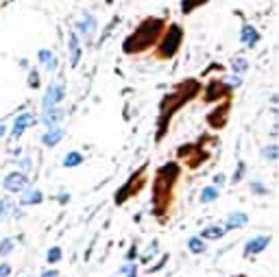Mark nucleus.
Listing matches in <instances>:
<instances>
[{"mask_svg":"<svg viewBox=\"0 0 279 277\" xmlns=\"http://www.w3.org/2000/svg\"><path fill=\"white\" fill-rule=\"evenodd\" d=\"M271 245V236H255L251 238L248 243L245 245V255H255V253H262L266 246Z\"/></svg>","mask_w":279,"mask_h":277,"instance_id":"12","label":"nucleus"},{"mask_svg":"<svg viewBox=\"0 0 279 277\" xmlns=\"http://www.w3.org/2000/svg\"><path fill=\"white\" fill-rule=\"evenodd\" d=\"M179 153H190V157H184L190 168H199L203 162H207L210 153L201 149V144H186V147L179 149Z\"/></svg>","mask_w":279,"mask_h":277,"instance_id":"8","label":"nucleus"},{"mask_svg":"<svg viewBox=\"0 0 279 277\" xmlns=\"http://www.w3.org/2000/svg\"><path fill=\"white\" fill-rule=\"evenodd\" d=\"M181 166L177 162L164 164L155 175L153 181V214L159 220H166L172 210V201H175V185L179 181Z\"/></svg>","mask_w":279,"mask_h":277,"instance_id":"1","label":"nucleus"},{"mask_svg":"<svg viewBox=\"0 0 279 277\" xmlns=\"http://www.w3.org/2000/svg\"><path fill=\"white\" fill-rule=\"evenodd\" d=\"M31 124H35V116L31 112H24L20 114L16 118V123H13V129H11V140H20L22 138V133L27 131Z\"/></svg>","mask_w":279,"mask_h":277,"instance_id":"11","label":"nucleus"},{"mask_svg":"<svg viewBox=\"0 0 279 277\" xmlns=\"http://www.w3.org/2000/svg\"><path fill=\"white\" fill-rule=\"evenodd\" d=\"M229 112H231V98L220 100V105H216V107L207 114V118H205L207 124H210L212 129L220 131L227 124V120H229Z\"/></svg>","mask_w":279,"mask_h":277,"instance_id":"6","label":"nucleus"},{"mask_svg":"<svg viewBox=\"0 0 279 277\" xmlns=\"http://www.w3.org/2000/svg\"><path fill=\"white\" fill-rule=\"evenodd\" d=\"M187 246H190L192 253H205V249H207L205 240H203V238H196V236L187 240Z\"/></svg>","mask_w":279,"mask_h":277,"instance_id":"27","label":"nucleus"},{"mask_svg":"<svg viewBox=\"0 0 279 277\" xmlns=\"http://www.w3.org/2000/svg\"><path fill=\"white\" fill-rule=\"evenodd\" d=\"M13 210H16V205H13V201L4 196V199L0 201V220H4V218H7V216L16 214V212H13Z\"/></svg>","mask_w":279,"mask_h":277,"instance_id":"24","label":"nucleus"},{"mask_svg":"<svg viewBox=\"0 0 279 277\" xmlns=\"http://www.w3.org/2000/svg\"><path fill=\"white\" fill-rule=\"evenodd\" d=\"M39 277H59V273L57 271H46V273H42Z\"/></svg>","mask_w":279,"mask_h":277,"instance_id":"37","label":"nucleus"},{"mask_svg":"<svg viewBox=\"0 0 279 277\" xmlns=\"http://www.w3.org/2000/svg\"><path fill=\"white\" fill-rule=\"evenodd\" d=\"M240 39H242V44L245 46H255L257 42H260V33H257V29L255 27H251V24H245L242 27V31H240Z\"/></svg>","mask_w":279,"mask_h":277,"instance_id":"15","label":"nucleus"},{"mask_svg":"<svg viewBox=\"0 0 279 277\" xmlns=\"http://www.w3.org/2000/svg\"><path fill=\"white\" fill-rule=\"evenodd\" d=\"M216 199H218V188L216 185H207L201 194V201L203 203H210V201H216Z\"/></svg>","mask_w":279,"mask_h":277,"instance_id":"28","label":"nucleus"},{"mask_svg":"<svg viewBox=\"0 0 279 277\" xmlns=\"http://www.w3.org/2000/svg\"><path fill=\"white\" fill-rule=\"evenodd\" d=\"M245 170H247V164H245V162H240V164H238V168H236V175H233V177H231L233 184H238V181L242 179V175H245Z\"/></svg>","mask_w":279,"mask_h":277,"instance_id":"34","label":"nucleus"},{"mask_svg":"<svg viewBox=\"0 0 279 277\" xmlns=\"http://www.w3.org/2000/svg\"><path fill=\"white\" fill-rule=\"evenodd\" d=\"M248 223V216L245 212H231L227 216V223H225V229H238V227H245Z\"/></svg>","mask_w":279,"mask_h":277,"instance_id":"17","label":"nucleus"},{"mask_svg":"<svg viewBox=\"0 0 279 277\" xmlns=\"http://www.w3.org/2000/svg\"><path fill=\"white\" fill-rule=\"evenodd\" d=\"M79 31H81V35H94V31H96V20L92 18V16H83V20L79 22Z\"/></svg>","mask_w":279,"mask_h":277,"instance_id":"20","label":"nucleus"},{"mask_svg":"<svg viewBox=\"0 0 279 277\" xmlns=\"http://www.w3.org/2000/svg\"><path fill=\"white\" fill-rule=\"evenodd\" d=\"M2 185L7 192H22L24 188H29V175L20 173V170L18 173H9L7 177H4Z\"/></svg>","mask_w":279,"mask_h":277,"instance_id":"9","label":"nucleus"},{"mask_svg":"<svg viewBox=\"0 0 279 277\" xmlns=\"http://www.w3.org/2000/svg\"><path fill=\"white\" fill-rule=\"evenodd\" d=\"M201 90L203 88H201V83L196 81V79H186V81H181L179 85H175V90H172L170 94H166L164 100H161V105H159V120H157V123H159V129H157V142L166 135L172 116L179 112L186 103H190V100H194L196 96H199Z\"/></svg>","mask_w":279,"mask_h":277,"instance_id":"2","label":"nucleus"},{"mask_svg":"<svg viewBox=\"0 0 279 277\" xmlns=\"http://www.w3.org/2000/svg\"><path fill=\"white\" fill-rule=\"evenodd\" d=\"M79 164H83V155H81L79 151H72V153L65 155V159H63L65 168H74V166H79Z\"/></svg>","mask_w":279,"mask_h":277,"instance_id":"25","label":"nucleus"},{"mask_svg":"<svg viewBox=\"0 0 279 277\" xmlns=\"http://www.w3.org/2000/svg\"><path fill=\"white\" fill-rule=\"evenodd\" d=\"M46 260L50 262V264H55V262H59V260H62V249H59V246H53V249H48Z\"/></svg>","mask_w":279,"mask_h":277,"instance_id":"30","label":"nucleus"},{"mask_svg":"<svg viewBox=\"0 0 279 277\" xmlns=\"http://www.w3.org/2000/svg\"><path fill=\"white\" fill-rule=\"evenodd\" d=\"M157 251H159V243H157V240H153V243H151V246H149V249H146L144 253L140 255V260H142V262H149V260H151V258H153V255L157 253Z\"/></svg>","mask_w":279,"mask_h":277,"instance_id":"29","label":"nucleus"},{"mask_svg":"<svg viewBox=\"0 0 279 277\" xmlns=\"http://www.w3.org/2000/svg\"><path fill=\"white\" fill-rule=\"evenodd\" d=\"M63 138V129L62 127H50L46 133H44L42 142L44 147H55V144H59V140Z\"/></svg>","mask_w":279,"mask_h":277,"instance_id":"18","label":"nucleus"},{"mask_svg":"<svg viewBox=\"0 0 279 277\" xmlns=\"http://www.w3.org/2000/svg\"><path fill=\"white\" fill-rule=\"evenodd\" d=\"M146 168H149L146 164H144V166H140V168L129 177V181H126L124 185H120L118 192H116V199H114V201H116V205L126 203V201L133 199V196L138 194L142 188H144V184H146Z\"/></svg>","mask_w":279,"mask_h":277,"instance_id":"5","label":"nucleus"},{"mask_svg":"<svg viewBox=\"0 0 279 277\" xmlns=\"http://www.w3.org/2000/svg\"><path fill=\"white\" fill-rule=\"evenodd\" d=\"M9 273H11V266H9V264H0V277H7Z\"/></svg>","mask_w":279,"mask_h":277,"instance_id":"36","label":"nucleus"},{"mask_svg":"<svg viewBox=\"0 0 279 277\" xmlns=\"http://www.w3.org/2000/svg\"><path fill=\"white\" fill-rule=\"evenodd\" d=\"M63 114H65V109L63 107H50V109H44V124L50 129V127H59V120L63 118Z\"/></svg>","mask_w":279,"mask_h":277,"instance_id":"13","label":"nucleus"},{"mask_svg":"<svg viewBox=\"0 0 279 277\" xmlns=\"http://www.w3.org/2000/svg\"><path fill=\"white\" fill-rule=\"evenodd\" d=\"M207 2H210V0H181V11H184L186 16H190L192 11H196L199 7H205Z\"/></svg>","mask_w":279,"mask_h":277,"instance_id":"22","label":"nucleus"},{"mask_svg":"<svg viewBox=\"0 0 279 277\" xmlns=\"http://www.w3.org/2000/svg\"><path fill=\"white\" fill-rule=\"evenodd\" d=\"M181 44H184V27L181 24H168L161 33L159 42L155 44V57L159 62H168L177 53H179Z\"/></svg>","mask_w":279,"mask_h":277,"instance_id":"4","label":"nucleus"},{"mask_svg":"<svg viewBox=\"0 0 279 277\" xmlns=\"http://www.w3.org/2000/svg\"><path fill=\"white\" fill-rule=\"evenodd\" d=\"M248 70V62L245 57H233L231 59V72L233 74H238V77H240V74H245Z\"/></svg>","mask_w":279,"mask_h":277,"instance_id":"23","label":"nucleus"},{"mask_svg":"<svg viewBox=\"0 0 279 277\" xmlns=\"http://www.w3.org/2000/svg\"><path fill=\"white\" fill-rule=\"evenodd\" d=\"M29 88H33V90L39 88V74H37V70L35 68L29 72Z\"/></svg>","mask_w":279,"mask_h":277,"instance_id":"32","label":"nucleus"},{"mask_svg":"<svg viewBox=\"0 0 279 277\" xmlns=\"http://www.w3.org/2000/svg\"><path fill=\"white\" fill-rule=\"evenodd\" d=\"M222 234H225V227H218V225H210V227L203 229L201 238H203V240H218V238H222Z\"/></svg>","mask_w":279,"mask_h":277,"instance_id":"21","label":"nucleus"},{"mask_svg":"<svg viewBox=\"0 0 279 277\" xmlns=\"http://www.w3.org/2000/svg\"><path fill=\"white\" fill-rule=\"evenodd\" d=\"M135 271V266L133 264H124V266H120V275H129V273H133Z\"/></svg>","mask_w":279,"mask_h":277,"instance_id":"35","label":"nucleus"},{"mask_svg":"<svg viewBox=\"0 0 279 277\" xmlns=\"http://www.w3.org/2000/svg\"><path fill=\"white\" fill-rule=\"evenodd\" d=\"M39 62H42L44 65H46V70L48 72H55V70H57V57H55L53 53H50V50H46V48H42L39 50Z\"/></svg>","mask_w":279,"mask_h":277,"instance_id":"19","label":"nucleus"},{"mask_svg":"<svg viewBox=\"0 0 279 277\" xmlns=\"http://www.w3.org/2000/svg\"><path fill=\"white\" fill-rule=\"evenodd\" d=\"M42 201H44V194L37 188H24L20 192V203L22 205H35V203H42Z\"/></svg>","mask_w":279,"mask_h":277,"instance_id":"14","label":"nucleus"},{"mask_svg":"<svg viewBox=\"0 0 279 277\" xmlns=\"http://www.w3.org/2000/svg\"><path fill=\"white\" fill-rule=\"evenodd\" d=\"M262 157L266 159V162H277L279 157V147L277 144H268V147L262 149Z\"/></svg>","mask_w":279,"mask_h":277,"instance_id":"26","label":"nucleus"},{"mask_svg":"<svg viewBox=\"0 0 279 277\" xmlns=\"http://www.w3.org/2000/svg\"><path fill=\"white\" fill-rule=\"evenodd\" d=\"M236 277H245V275H236Z\"/></svg>","mask_w":279,"mask_h":277,"instance_id":"40","label":"nucleus"},{"mask_svg":"<svg viewBox=\"0 0 279 277\" xmlns=\"http://www.w3.org/2000/svg\"><path fill=\"white\" fill-rule=\"evenodd\" d=\"M124 277H135V271H133V273H129V275H124Z\"/></svg>","mask_w":279,"mask_h":277,"instance_id":"39","label":"nucleus"},{"mask_svg":"<svg viewBox=\"0 0 279 277\" xmlns=\"http://www.w3.org/2000/svg\"><path fill=\"white\" fill-rule=\"evenodd\" d=\"M203 90H205V92H203V100H205V103H216V100L231 98V88L227 83L218 81V79L210 81Z\"/></svg>","mask_w":279,"mask_h":277,"instance_id":"7","label":"nucleus"},{"mask_svg":"<svg viewBox=\"0 0 279 277\" xmlns=\"http://www.w3.org/2000/svg\"><path fill=\"white\" fill-rule=\"evenodd\" d=\"M164 29H166L164 18L151 16V18L142 20L138 27L133 29V33L124 39V44H123L124 55H140V53H146L149 48H155V44L159 42Z\"/></svg>","mask_w":279,"mask_h":277,"instance_id":"3","label":"nucleus"},{"mask_svg":"<svg viewBox=\"0 0 279 277\" xmlns=\"http://www.w3.org/2000/svg\"><path fill=\"white\" fill-rule=\"evenodd\" d=\"M68 48H70V65H77L81 59V46H79V33H70L68 37Z\"/></svg>","mask_w":279,"mask_h":277,"instance_id":"16","label":"nucleus"},{"mask_svg":"<svg viewBox=\"0 0 279 277\" xmlns=\"http://www.w3.org/2000/svg\"><path fill=\"white\" fill-rule=\"evenodd\" d=\"M4 133H7V127H4V124H2V123H0V138H2V135H4Z\"/></svg>","mask_w":279,"mask_h":277,"instance_id":"38","label":"nucleus"},{"mask_svg":"<svg viewBox=\"0 0 279 277\" xmlns=\"http://www.w3.org/2000/svg\"><path fill=\"white\" fill-rule=\"evenodd\" d=\"M251 190H253V194H268V188L264 184H260V181H253Z\"/></svg>","mask_w":279,"mask_h":277,"instance_id":"33","label":"nucleus"},{"mask_svg":"<svg viewBox=\"0 0 279 277\" xmlns=\"http://www.w3.org/2000/svg\"><path fill=\"white\" fill-rule=\"evenodd\" d=\"M65 96V88H63V83H55V85H50V88L46 90V94H44V109H50V107H57L59 103L63 100Z\"/></svg>","mask_w":279,"mask_h":277,"instance_id":"10","label":"nucleus"},{"mask_svg":"<svg viewBox=\"0 0 279 277\" xmlns=\"http://www.w3.org/2000/svg\"><path fill=\"white\" fill-rule=\"evenodd\" d=\"M13 251V240L11 238H4L2 243H0V258L2 255H7V253H11Z\"/></svg>","mask_w":279,"mask_h":277,"instance_id":"31","label":"nucleus"}]
</instances>
